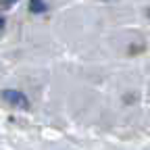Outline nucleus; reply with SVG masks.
I'll list each match as a JSON object with an SVG mask.
<instances>
[{"label": "nucleus", "instance_id": "obj_1", "mask_svg": "<svg viewBox=\"0 0 150 150\" xmlns=\"http://www.w3.org/2000/svg\"><path fill=\"white\" fill-rule=\"evenodd\" d=\"M0 96H2L4 102H8V104H13L17 108H27L29 106L27 98L23 96L21 92H17V90H4V92H0Z\"/></svg>", "mask_w": 150, "mask_h": 150}, {"label": "nucleus", "instance_id": "obj_3", "mask_svg": "<svg viewBox=\"0 0 150 150\" xmlns=\"http://www.w3.org/2000/svg\"><path fill=\"white\" fill-rule=\"evenodd\" d=\"M2 27H4V19H2V17H0V29H2Z\"/></svg>", "mask_w": 150, "mask_h": 150}, {"label": "nucleus", "instance_id": "obj_2", "mask_svg": "<svg viewBox=\"0 0 150 150\" xmlns=\"http://www.w3.org/2000/svg\"><path fill=\"white\" fill-rule=\"evenodd\" d=\"M29 8H31L33 13H42V11H46V4H44V0H31V2H29Z\"/></svg>", "mask_w": 150, "mask_h": 150}]
</instances>
